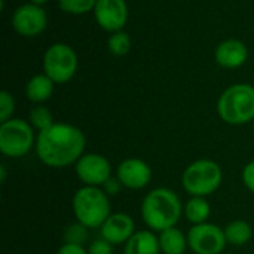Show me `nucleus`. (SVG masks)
Masks as SVG:
<instances>
[{"mask_svg":"<svg viewBox=\"0 0 254 254\" xmlns=\"http://www.w3.org/2000/svg\"><path fill=\"white\" fill-rule=\"evenodd\" d=\"M86 137L77 127L58 122L36 138V155L39 161L49 168H65L74 165L83 155Z\"/></svg>","mask_w":254,"mask_h":254,"instance_id":"f257e3e1","label":"nucleus"},{"mask_svg":"<svg viewBox=\"0 0 254 254\" xmlns=\"http://www.w3.org/2000/svg\"><path fill=\"white\" fill-rule=\"evenodd\" d=\"M141 219L153 232H162L174 228L182 214L183 205L179 195L168 188L152 189L141 201Z\"/></svg>","mask_w":254,"mask_h":254,"instance_id":"f03ea898","label":"nucleus"},{"mask_svg":"<svg viewBox=\"0 0 254 254\" xmlns=\"http://www.w3.org/2000/svg\"><path fill=\"white\" fill-rule=\"evenodd\" d=\"M71 210L76 222L85 228H101L112 214L110 196L101 188L82 186L73 195Z\"/></svg>","mask_w":254,"mask_h":254,"instance_id":"7ed1b4c3","label":"nucleus"},{"mask_svg":"<svg viewBox=\"0 0 254 254\" xmlns=\"http://www.w3.org/2000/svg\"><path fill=\"white\" fill-rule=\"evenodd\" d=\"M220 119L229 125H244L254 121V88L249 83L229 86L217 101Z\"/></svg>","mask_w":254,"mask_h":254,"instance_id":"20e7f679","label":"nucleus"},{"mask_svg":"<svg viewBox=\"0 0 254 254\" xmlns=\"http://www.w3.org/2000/svg\"><path fill=\"white\" fill-rule=\"evenodd\" d=\"M223 182V171L220 165L211 159L202 158L190 162L182 176L183 189L190 196L213 195Z\"/></svg>","mask_w":254,"mask_h":254,"instance_id":"39448f33","label":"nucleus"},{"mask_svg":"<svg viewBox=\"0 0 254 254\" xmlns=\"http://www.w3.org/2000/svg\"><path fill=\"white\" fill-rule=\"evenodd\" d=\"M34 128L30 122L12 118L0 124V152L12 159H18L30 153L36 147Z\"/></svg>","mask_w":254,"mask_h":254,"instance_id":"423d86ee","label":"nucleus"},{"mask_svg":"<svg viewBox=\"0 0 254 254\" xmlns=\"http://www.w3.org/2000/svg\"><path fill=\"white\" fill-rule=\"evenodd\" d=\"M43 70L54 83H67L77 70L76 52L65 43L49 46L43 57Z\"/></svg>","mask_w":254,"mask_h":254,"instance_id":"0eeeda50","label":"nucleus"},{"mask_svg":"<svg viewBox=\"0 0 254 254\" xmlns=\"http://www.w3.org/2000/svg\"><path fill=\"white\" fill-rule=\"evenodd\" d=\"M188 243L195 254H220L228 244L225 231L208 222L192 226L188 232Z\"/></svg>","mask_w":254,"mask_h":254,"instance_id":"6e6552de","label":"nucleus"},{"mask_svg":"<svg viewBox=\"0 0 254 254\" xmlns=\"http://www.w3.org/2000/svg\"><path fill=\"white\" fill-rule=\"evenodd\" d=\"M74 173L83 186L101 188L112 177V165L104 155L85 153L74 164Z\"/></svg>","mask_w":254,"mask_h":254,"instance_id":"1a4fd4ad","label":"nucleus"},{"mask_svg":"<svg viewBox=\"0 0 254 254\" xmlns=\"http://www.w3.org/2000/svg\"><path fill=\"white\" fill-rule=\"evenodd\" d=\"M48 24L46 12L34 3L19 6L12 16V25L15 31L24 37H34L40 34Z\"/></svg>","mask_w":254,"mask_h":254,"instance_id":"9d476101","label":"nucleus"},{"mask_svg":"<svg viewBox=\"0 0 254 254\" xmlns=\"http://www.w3.org/2000/svg\"><path fill=\"white\" fill-rule=\"evenodd\" d=\"M115 176L125 189L140 190L152 182V168L140 158H127L118 165Z\"/></svg>","mask_w":254,"mask_h":254,"instance_id":"9b49d317","label":"nucleus"},{"mask_svg":"<svg viewBox=\"0 0 254 254\" xmlns=\"http://www.w3.org/2000/svg\"><path fill=\"white\" fill-rule=\"evenodd\" d=\"M95 19L106 31H121L128 19L125 0H97L94 7Z\"/></svg>","mask_w":254,"mask_h":254,"instance_id":"f8f14e48","label":"nucleus"},{"mask_svg":"<svg viewBox=\"0 0 254 254\" xmlns=\"http://www.w3.org/2000/svg\"><path fill=\"white\" fill-rule=\"evenodd\" d=\"M100 231L101 238H104L112 246H125L137 232L134 220L127 213H112L109 219L103 223Z\"/></svg>","mask_w":254,"mask_h":254,"instance_id":"ddd939ff","label":"nucleus"},{"mask_svg":"<svg viewBox=\"0 0 254 254\" xmlns=\"http://www.w3.org/2000/svg\"><path fill=\"white\" fill-rule=\"evenodd\" d=\"M249 58L247 46L237 39L222 42L216 49V61L225 68H238Z\"/></svg>","mask_w":254,"mask_h":254,"instance_id":"4468645a","label":"nucleus"},{"mask_svg":"<svg viewBox=\"0 0 254 254\" xmlns=\"http://www.w3.org/2000/svg\"><path fill=\"white\" fill-rule=\"evenodd\" d=\"M159 238L153 231H137L124 246V254H159Z\"/></svg>","mask_w":254,"mask_h":254,"instance_id":"2eb2a0df","label":"nucleus"},{"mask_svg":"<svg viewBox=\"0 0 254 254\" xmlns=\"http://www.w3.org/2000/svg\"><path fill=\"white\" fill-rule=\"evenodd\" d=\"M161 253L164 254H185L189 249L188 235H185L180 229L168 228L158 235Z\"/></svg>","mask_w":254,"mask_h":254,"instance_id":"dca6fc26","label":"nucleus"},{"mask_svg":"<svg viewBox=\"0 0 254 254\" xmlns=\"http://www.w3.org/2000/svg\"><path fill=\"white\" fill-rule=\"evenodd\" d=\"M54 92V80L46 74H36L33 76L25 88L27 98L34 104H42L51 98Z\"/></svg>","mask_w":254,"mask_h":254,"instance_id":"f3484780","label":"nucleus"},{"mask_svg":"<svg viewBox=\"0 0 254 254\" xmlns=\"http://www.w3.org/2000/svg\"><path fill=\"white\" fill-rule=\"evenodd\" d=\"M183 214L188 219V222L192 223L193 226L207 223L211 214L210 202L204 196H190L188 202L183 205Z\"/></svg>","mask_w":254,"mask_h":254,"instance_id":"a211bd4d","label":"nucleus"},{"mask_svg":"<svg viewBox=\"0 0 254 254\" xmlns=\"http://www.w3.org/2000/svg\"><path fill=\"white\" fill-rule=\"evenodd\" d=\"M223 231H225L228 244H231L234 247L246 246L253 237V228L246 220H234Z\"/></svg>","mask_w":254,"mask_h":254,"instance_id":"6ab92c4d","label":"nucleus"},{"mask_svg":"<svg viewBox=\"0 0 254 254\" xmlns=\"http://www.w3.org/2000/svg\"><path fill=\"white\" fill-rule=\"evenodd\" d=\"M30 124L34 129H37L40 132V131H45L49 127H52L55 122H54V118H52V113L49 112V109H46L43 106H36L30 112Z\"/></svg>","mask_w":254,"mask_h":254,"instance_id":"aec40b11","label":"nucleus"},{"mask_svg":"<svg viewBox=\"0 0 254 254\" xmlns=\"http://www.w3.org/2000/svg\"><path fill=\"white\" fill-rule=\"evenodd\" d=\"M107 46H109V51L116 55V57H124L129 52L131 49V39L129 36L125 33V31H116L113 33L110 37H109V42H107Z\"/></svg>","mask_w":254,"mask_h":254,"instance_id":"412c9836","label":"nucleus"},{"mask_svg":"<svg viewBox=\"0 0 254 254\" xmlns=\"http://www.w3.org/2000/svg\"><path fill=\"white\" fill-rule=\"evenodd\" d=\"M60 7L73 15H82L92 10L97 4V0H58Z\"/></svg>","mask_w":254,"mask_h":254,"instance_id":"4be33fe9","label":"nucleus"},{"mask_svg":"<svg viewBox=\"0 0 254 254\" xmlns=\"http://www.w3.org/2000/svg\"><path fill=\"white\" fill-rule=\"evenodd\" d=\"M88 231H89L88 228H85L83 225H80L79 222H76L74 225H71V226H68L65 229L64 240H65V243L83 246L88 241Z\"/></svg>","mask_w":254,"mask_h":254,"instance_id":"5701e85b","label":"nucleus"},{"mask_svg":"<svg viewBox=\"0 0 254 254\" xmlns=\"http://www.w3.org/2000/svg\"><path fill=\"white\" fill-rule=\"evenodd\" d=\"M15 112V101L13 97L7 91L0 92V122H6L12 119V115Z\"/></svg>","mask_w":254,"mask_h":254,"instance_id":"b1692460","label":"nucleus"},{"mask_svg":"<svg viewBox=\"0 0 254 254\" xmlns=\"http://www.w3.org/2000/svg\"><path fill=\"white\" fill-rule=\"evenodd\" d=\"M88 254H113V246L107 243L104 238H100L89 244Z\"/></svg>","mask_w":254,"mask_h":254,"instance_id":"393cba45","label":"nucleus"},{"mask_svg":"<svg viewBox=\"0 0 254 254\" xmlns=\"http://www.w3.org/2000/svg\"><path fill=\"white\" fill-rule=\"evenodd\" d=\"M243 183L244 186L254 193V161H250L249 164H246V167L243 168Z\"/></svg>","mask_w":254,"mask_h":254,"instance_id":"a878e982","label":"nucleus"},{"mask_svg":"<svg viewBox=\"0 0 254 254\" xmlns=\"http://www.w3.org/2000/svg\"><path fill=\"white\" fill-rule=\"evenodd\" d=\"M122 188H124V186L121 185V182L118 180V177H116V176H115V177L112 176V177H110V179H109L103 186H101V189H103L109 196H116V195L121 192V189H122Z\"/></svg>","mask_w":254,"mask_h":254,"instance_id":"bb28decb","label":"nucleus"},{"mask_svg":"<svg viewBox=\"0 0 254 254\" xmlns=\"http://www.w3.org/2000/svg\"><path fill=\"white\" fill-rule=\"evenodd\" d=\"M57 254H88V249H85L80 244H71V243H64Z\"/></svg>","mask_w":254,"mask_h":254,"instance_id":"cd10ccee","label":"nucleus"},{"mask_svg":"<svg viewBox=\"0 0 254 254\" xmlns=\"http://www.w3.org/2000/svg\"><path fill=\"white\" fill-rule=\"evenodd\" d=\"M0 180H1V183H4V179H6V168H4V165H1L0 167Z\"/></svg>","mask_w":254,"mask_h":254,"instance_id":"c85d7f7f","label":"nucleus"},{"mask_svg":"<svg viewBox=\"0 0 254 254\" xmlns=\"http://www.w3.org/2000/svg\"><path fill=\"white\" fill-rule=\"evenodd\" d=\"M49 0H31V3H34V4H39V6H42V4H45V3H48Z\"/></svg>","mask_w":254,"mask_h":254,"instance_id":"c756f323","label":"nucleus"},{"mask_svg":"<svg viewBox=\"0 0 254 254\" xmlns=\"http://www.w3.org/2000/svg\"><path fill=\"white\" fill-rule=\"evenodd\" d=\"M253 129H254V121H253Z\"/></svg>","mask_w":254,"mask_h":254,"instance_id":"7c9ffc66","label":"nucleus"}]
</instances>
